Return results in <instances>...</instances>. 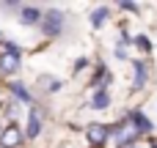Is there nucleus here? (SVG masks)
Here are the masks:
<instances>
[{
	"instance_id": "obj_12",
	"label": "nucleus",
	"mask_w": 157,
	"mask_h": 148,
	"mask_svg": "<svg viewBox=\"0 0 157 148\" xmlns=\"http://www.w3.org/2000/svg\"><path fill=\"white\" fill-rule=\"evenodd\" d=\"M11 88H14V93H17V96H19V99H25V102H30V93H28V91H25V88H22V85H19V82H14V85H11Z\"/></svg>"
},
{
	"instance_id": "obj_15",
	"label": "nucleus",
	"mask_w": 157,
	"mask_h": 148,
	"mask_svg": "<svg viewBox=\"0 0 157 148\" xmlns=\"http://www.w3.org/2000/svg\"><path fill=\"white\" fill-rule=\"evenodd\" d=\"M121 8H127V11H138V5H135V3H121Z\"/></svg>"
},
{
	"instance_id": "obj_7",
	"label": "nucleus",
	"mask_w": 157,
	"mask_h": 148,
	"mask_svg": "<svg viewBox=\"0 0 157 148\" xmlns=\"http://www.w3.org/2000/svg\"><path fill=\"white\" fill-rule=\"evenodd\" d=\"M132 121H135V132H138V135H144V132H152V124H149V118H146V115L135 113V115H132Z\"/></svg>"
},
{
	"instance_id": "obj_14",
	"label": "nucleus",
	"mask_w": 157,
	"mask_h": 148,
	"mask_svg": "<svg viewBox=\"0 0 157 148\" xmlns=\"http://www.w3.org/2000/svg\"><path fill=\"white\" fill-rule=\"evenodd\" d=\"M86 63H88V60H86V58H80V60L75 63V71H80V69H86Z\"/></svg>"
},
{
	"instance_id": "obj_10",
	"label": "nucleus",
	"mask_w": 157,
	"mask_h": 148,
	"mask_svg": "<svg viewBox=\"0 0 157 148\" xmlns=\"http://www.w3.org/2000/svg\"><path fill=\"white\" fill-rule=\"evenodd\" d=\"M144 82H146V66L138 60V63H135V88H141Z\"/></svg>"
},
{
	"instance_id": "obj_11",
	"label": "nucleus",
	"mask_w": 157,
	"mask_h": 148,
	"mask_svg": "<svg viewBox=\"0 0 157 148\" xmlns=\"http://www.w3.org/2000/svg\"><path fill=\"white\" fill-rule=\"evenodd\" d=\"M108 104H110V96H108L105 91H97V96H94V107H97V110H105Z\"/></svg>"
},
{
	"instance_id": "obj_3",
	"label": "nucleus",
	"mask_w": 157,
	"mask_h": 148,
	"mask_svg": "<svg viewBox=\"0 0 157 148\" xmlns=\"http://www.w3.org/2000/svg\"><path fill=\"white\" fill-rule=\"evenodd\" d=\"M88 140L94 143V146H102L105 140H108V135H110V129L108 126H102V124H97V126H88Z\"/></svg>"
},
{
	"instance_id": "obj_1",
	"label": "nucleus",
	"mask_w": 157,
	"mask_h": 148,
	"mask_svg": "<svg viewBox=\"0 0 157 148\" xmlns=\"http://www.w3.org/2000/svg\"><path fill=\"white\" fill-rule=\"evenodd\" d=\"M61 27H63V14L61 11H47V16H44V33L47 36H58Z\"/></svg>"
},
{
	"instance_id": "obj_4",
	"label": "nucleus",
	"mask_w": 157,
	"mask_h": 148,
	"mask_svg": "<svg viewBox=\"0 0 157 148\" xmlns=\"http://www.w3.org/2000/svg\"><path fill=\"white\" fill-rule=\"evenodd\" d=\"M41 19V11L36 8V5H28V8H22V14H19V22L22 25H36Z\"/></svg>"
},
{
	"instance_id": "obj_8",
	"label": "nucleus",
	"mask_w": 157,
	"mask_h": 148,
	"mask_svg": "<svg viewBox=\"0 0 157 148\" xmlns=\"http://www.w3.org/2000/svg\"><path fill=\"white\" fill-rule=\"evenodd\" d=\"M39 132H41V126H39V115H36V113H30V115H28V135H30V137H36Z\"/></svg>"
},
{
	"instance_id": "obj_13",
	"label": "nucleus",
	"mask_w": 157,
	"mask_h": 148,
	"mask_svg": "<svg viewBox=\"0 0 157 148\" xmlns=\"http://www.w3.org/2000/svg\"><path fill=\"white\" fill-rule=\"evenodd\" d=\"M135 44H138V47H141V49H144V52H146V49H149V47H152V44H149V38H146V36H138V38H135Z\"/></svg>"
},
{
	"instance_id": "obj_9",
	"label": "nucleus",
	"mask_w": 157,
	"mask_h": 148,
	"mask_svg": "<svg viewBox=\"0 0 157 148\" xmlns=\"http://www.w3.org/2000/svg\"><path fill=\"white\" fill-rule=\"evenodd\" d=\"M105 19H108V8H99V11L91 14V25H94V27H102Z\"/></svg>"
},
{
	"instance_id": "obj_2",
	"label": "nucleus",
	"mask_w": 157,
	"mask_h": 148,
	"mask_svg": "<svg viewBox=\"0 0 157 148\" xmlns=\"http://www.w3.org/2000/svg\"><path fill=\"white\" fill-rule=\"evenodd\" d=\"M19 143H22V135H19L17 126H8V129L0 135V146H3V148H17Z\"/></svg>"
},
{
	"instance_id": "obj_5",
	"label": "nucleus",
	"mask_w": 157,
	"mask_h": 148,
	"mask_svg": "<svg viewBox=\"0 0 157 148\" xmlns=\"http://www.w3.org/2000/svg\"><path fill=\"white\" fill-rule=\"evenodd\" d=\"M116 132H119V146H130V143L138 137L135 126H121V129H116Z\"/></svg>"
},
{
	"instance_id": "obj_6",
	"label": "nucleus",
	"mask_w": 157,
	"mask_h": 148,
	"mask_svg": "<svg viewBox=\"0 0 157 148\" xmlns=\"http://www.w3.org/2000/svg\"><path fill=\"white\" fill-rule=\"evenodd\" d=\"M0 69H3L6 74H14V71L19 69V60H17L14 55H3V58H0Z\"/></svg>"
}]
</instances>
